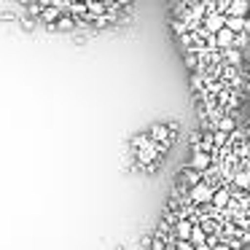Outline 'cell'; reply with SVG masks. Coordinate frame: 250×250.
<instances>
[{
    "label": "cell",
    "mask_w": 250,
    "mask_h": 250,
    "mask_svg": "<svg viewBox=\"0 0 250 250\" xmlns=\"http://www.w3.org/2000/svg\"><path fill=\"white\" fill-rule=\"evenodd\" d=\"M148 140H151V137H148V132H140V135H135V137H132V146H135V148H140V146H146Z\"/></svg>",
    "instance_id": "18"
},
{
    "label": "cell",
    "mask_w": 250,
    "mask_h": 250,
    "mask_svg": "<svg viewBox=\"0 0 250 250\" xmlns=\"http://www.w3.org/2000/svg\"><path fill=\"white\" fill-rule=\"evenodd\" d=\"M191 229H194V223H191L188 218H178V221H175V231L169 234V237H175V239H188V237H191Z\"/></svg>",
    "instance_id": "5"
},
{
    "label": "cell",
    "mask_w": 250,
    "mask_h": 250,
    "mask_svg": "<svg viewBox=\"0 0 250 250\" xmlns=\"http://www.w3.org/2000/svg\"><path fill=\"white\" fill-rule=\"evenodd\" d=\"M172 250H194V245L188 239H175V248Z\"/></svg>",
    "instance_id": "19"
},
{
    "label": "cell",
    "mask_w": 250,
    "mask_h": 250,
    "mask_svg": "<svg viewBox=\"0 0 250 250\" xmlns=\"http://www.w3.org/2000/svg\"><path fill=\"white\" fill-rule=\"evenodd\" d=\"M212 250H234V245H229V242H218Z\"/></svg>",
    "instance_id": "21"
},
{
    "label": "cell",
    "mask_w": 250,
    "mask_h": 250,
    "mask_svg": "<svg viewBox=\"0 0 250 250\" xmlns=\"http://www.w3.org/2000/svg\"><path fill=\"white\" fill-rule=\"evenodd\" d=\"M188 167L196 169V172H207V169L212 167V153L194 148V151H191V156H188Z\"/></svg>",
    "instance_id": "3"
},
{
    "label": "cell",
    "mask_w": 250,
    "mask_h": 250,
    "mask_svg": "<svg viewBox=\"0 0 250 250\" xmlns=\"http://www.w3.org/2000/svg\"><path fill=\"white\" fill-rule=\"evenodd\" d=\"M186 65H188L194 73H199V54H191V51H186Z\"/></svg>",
    "instance_id": "17"
},
{
    "label": "cell",
    "mask_w": 250,
    "mask_h": 250,
    "mask_svg": "<svg viewBox=\"0 0 250 250\" xmlns=\"http://www.w3.org/2000/svg\"><path fill=\"white\" fill-rule=\"evenodd\" d=\"M223 24H226V17H223V14H207V17L202 19V33L215 35L218 30H223Z\"/></svg>",
    "instance_id": "4"
},
{
    "label": "cell",
    "mask_w": 250,
    "mask_h": 250,
    "mask_svg": "<svg viewBox=\"0 0 250 250\" xmlns=\"http://www.w3.org/2000/svg\"><path fill=\"white\" fill-rule=\"evenodd\" d=\"M231 183L237 186V188H250V169H245V167L234 169V175H231Z\"/></svg>",
    "instance_id": "7"
},
{
    "label": "cell",
    "mask_w": 250,
    "mask_h": 250,
    "mask_svg": "<svg viewBox=\"0 0 250 250\" xmlns=\"http://www.w3.org/2000/svg\"><path fill=\"white\" fill-rule=\"evenodd\" d=\"M226 140H229V135H226V132L212 129V146H215V148H223V146H226Z\"/></svg>",
    "instance_id": "15"
},
{
    "label": "cell",
    "mask_w": 250,
    "mask_h": 250,
    "mask_svg": "<svg viewBox=\"0 0 250 250\" xmlns=\"http://www.w3.org/2000/svg\"><path fill=\"white\" fill-rule=\"evenodd\" d=\"M199 180H202V172H196V169H191V167H186V169H183V175H180V183H183L186 188L196 186Z\"/></svg>",
    "instance_id": "10"
},
{
    "label": "cell",
    "mask_w": 250,
    "mask_h": 250,
    "mask_svg": "<svg viewBox=\"0 0 250 250\" xmlns=\"http://www.w3.org/2000/svg\"><path fill=\"white\" fill-rule=\"evenodd\" d=\"M239 60H242V54H239V49H226V62H229V67H234V65H239Z\"/></svg>",
    "instance_id": "13"
},
{
    "label": "cell",
    "mask_w": 250,
    "mask_h": 250,
    "mask_svg": "<svg viewBox=\"0 0 250 250\" xmlns=\"http://www.w3.org/2000/svg\"><path fill=\"white\" fill-rule=\"evenodd\" d=\"M229 202H231V191H229V188H215V191H212L210 205H215V207H229Z\"/></svg>",
    "instance_id": "8"
},
{
    "label": "cell",
    "mask_w": 250,
    "mask_h": 250,
    "mask_svg": "<svg viewBox=\"0 0 250 250\" xmlns=\"http://www.w3.org/2000/svg\"><path fill=\"white\" fill-rule=\"evenodd\" d=\"M215 129H218V132H226V135H231V132L237 129V121H234V116L223 113L221 119L215 121Z\"/></svg>",
    "instance_id": "9"
},
{
    "label": "cell",
    "mask_w": 250,
    "mask_h": 250,
    "mask_svg": "<svg viewBox=\"0 0 250 250\" xmlns=\"http://www.w3.org/2000/svg\"><path fill=\"white\" fill-rule=\"evenodd\" d=\"M212 186L210 183H205V180H199L196 186H191L188 188V199L194 202V205H210V199H212Z\"/></svg>",
    "instance_id": "2"
},
{
    "label": "cell",
    "mask_w": 250,
    "mask_h": 250,
    "mask_svg": "<svg viewBox=\"0 0 250 250\" xmlns=\"http://www.w3.org/2000/svg\"><path fill=\"white\" fill-rule=\"evenodd\" d=\"M191 89H194V92H202V89H205V76H202V73H191Z\"/></svg>",
    "instance_id": "14"
},
{
    "label": "cell",
    "mask_w": 250,
    "mask_h": 250,
    "mask_svg": "<svg viewBox=\"0 0 250 250\" xmlns=\"http://www.w3.org/2000/svg\"><path fill=\"white\" fill-rule=\"evenodd\" d=\"M188 242L194 245H205L207 242V229L205 226H199V223H194V229H191V237H188Z\"/></svg>",
    "instance_id": "11"
},
{
    "label": "cell",
    "mask_w": 250,
    "mask_h": 250,
    "mask_svg": "<svg viewBox=\"0 0 250 250\" xmlns=\"http://www.w3.org/2000/svg\"><path fill=\"white\" fill-rule=\"evenodd\" d=\"M194 250H212V248H210V245H207V242H205V245H196V248H194Z\"/></svg>",
    "instance_id": "22"
},
{
    "label": "cell",
    "mask_w": 250,
    "mask_h": 250,
    "mask_svg": "<svg viewBox=\"0 0 250 250\" xmlns=\"http://www.w3.org/2000/svg\"><path fill=\"white\" fill-rule=\"evenodd\" d=\"M22 27H24V30H33V27H35V19H30V17L22 19Z\"/></svg>",
    "instance_id": "20"
},
{
    "label": "cell",
    "mask_w": 250,
    "mask_h": 250,
    "mask_svg": "<svg viewBox=\"0 0 250 250\" xmlns=\"http://www.w3.org/2000/svg\"><path fill=\"white\" fill-rule=\"evenodd\" d=\"M54 27H57V30H65V33H73V30L78 27V19H73V17H60Z\"/></svg>",
    "instance_id": "12"
},
{
    "label": "cell",
    "mask_w": 250,
    "mask_h": 250,
    "mask_svg": "<svg viewBox=\"0 0 250 250\" xmlns=\"http://www.w3.org/2000/svg\"><path fill=\"white\" fill-rule=\"evenodd\" d=\"M248 14H250V3H248V0H231V3H229V17L248 19Z\"/></svg>",
    "instance_id": "6"
},
{
    "label": "cell",
    "mask_w": 250,
    "mask_h": 250,
    "mask_svg": "<svg viewBox=\"0 0 250 250\" xmlns=\"http://www.w3.org/2000/svg\"><path fill=\"white\" fill-rule=\"evenodd\" d=\"M86 11H89V14H103V11H108V6H105V3H97V0H89V3H86Z\"/></svg>",
    "instance_id": "16"
},
{
    "label": "cell",
    "mask_w": 250,
    "mask_h": 250,
    "mask_svg": "<svg viewBox=\"0 0 250 250\" xmlns=\"http://www.w3.org/2000/svg\"><path fill=\"white\" fill-rule=\"evenodd\" d=\"M135 159H137V164H143V167H148V164H159V159H162V148H159L156 143L148 140L146 146H140L135 151Z\"/></svg>",
    "instance_id": "1"
}]
</instances>
